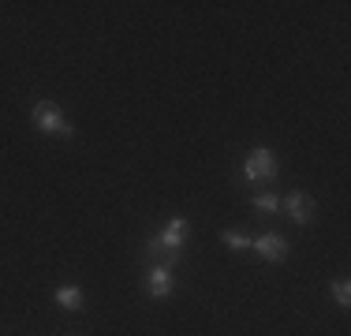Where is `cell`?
<instances>
[{"instance_id": "1", "label": "cell", "mask_w": 351, "mask_h": 336, "mask_svg": "<svg viewBox=\"0 0 351 336\" xmlns=\"http://www.w3.org/2000/svg\"><path fill=\"white\" fill-rule=\"evenodd\" d=\"M187 235H191V221L187 217H172L157 235H149L146 243V258L149 265H169L176 269V262L183 258V247H187Z\"/></svg>"}, {"instance_id": "2", "label": "cell", "mask_w": 351, "mask_h": 336, "mask_svg": "<svg viewBox=\"0 0 351 336\" xmlns=\"http://www.w3.org/2000/svg\"><path fill=\"white\" fill-rule=\"evenodd\" d=\"M30 123L41 131V134H49V139H71L75 128L68 123V116L60 112V105L56 101H49V97H41L34 108H30Z\"/></svg>"}, {"instance_id": "3", "label": "cell", "mask_w": 351, "mask_h": 336, "mask_svg": "<svg viewBox=\"0 0 351 336\" xmlns=\"http://www.w3.org/2000/svg\"><path fill=\"white\" fill-rule=\"evenodd\" d=\"M280 172V161L269 146H254L250 154L243 157V180L247 183H273Z\"/></svg>"}, {"instance_id": "4", "label": "cell", "mask_w": 351, "mask_h": 336, "mask_svg": "<svg viewBox=\"0 0 351 336\" xmlns=\"http://www.w3.org/2000/svg\"><path fill=\"white\" fill-rule=\"evenodd\" d=\"M250 250H254L258 258H265L269 265L288 262V254H291L288 239H284L280 232H265V235H258V239H250Z\"/></svg>"}, {"instance_id": "5", "label": "cell", "mask_w": 351, "mask_h": 336, "mask_svg": "<svg viewBox=\"0 0 351 336\" xmlns=\"http://www.w3.org/2000/svg\"><path fill=\"white\" fill-rule=\"evenodd\" d=\"M142 288H146L149 299H169L172 291H176V273H172L169 265H149Z\"/></svg>"}, {"instance_id": "6", "label": "cell", "mask_w": 351, "mask_h": 336, "mask_svg": "<svg viewBox=\"0 0 351 336\" xmlns=\"http://www.w3.org/2000/svg\"><path fill=\"white\" fill-rule=\"evenodd\" d=\"M280 209H288V217L299 224V228H306V224H314V198L303 195V191H291L288 198H280Z\"/></svg>"}, {"instance_id": "7", "label": "cell", "mask_w": 351, "mask_h": 336, "mask_svg": "<svg viewBox=\"0 0 351 336\" xmlns=\"http://www.w3.org/2000/svg\"><path fill=\"white\" fill-rule=\"evenodd\" d=\"M53 302L60 310H68V314H75V310H82V302H86V291H82V284H60V288L53 291Z\"/></svg>"}, {"instance_id": "8", "label": "cell", "mask_w": 351, "mask_h": 336, "mask_svg": "<svg viewBox=\"0 0 351 336\" xmlns=\"http://www.w3.org/2000/svg\"><path fill=\"white\" fill-rule=\"evenodd\" d=\"M221 243H224L228 250H236V254L250 250V235H247V232H236V228H224V232H221Z\"/></svg>"}, {"instance_id": "9", "label": "cell", "mask_w": 351, "mask_h": 336, "mask_svg": "<svg viewBox=\"0 0 351 336\" xmlns=\"http://www.w3.org/2000/svg\"><path fill=\"white\" fill-rule=\"evenodd\" d=\"M250 206H254L258 209V213H277V209H280V198L277 195H273V191H262V195H254V198H250Z\"/></svg>"}, {"instance_id": "10", "label": "cell", "mask_w": 351, "mask_h": 336, "mask_svg": "<svg viewBox=\"0 0 351 336\" xmlns=\"http://www.w3.org/2000/svg\"><path fill=\"white\" fill-rule=\"evenodd\" d=\"M332 299H337L340 310H348L351 307V284L348 280H337V284H332Z\"/></svg>"}]
</instances>
